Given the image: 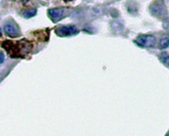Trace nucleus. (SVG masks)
<instances>
[{
  "label": "nucleus",
  "instance_id": "f257e3e1",
  "mask_svg": "<svg viewBox=\"0 0 169 136\" xmlns=\"http://www.w3.org/2000/svg\"><path fill=\"white\" fill-rule=\"evenodd\" d=\"M136 42L143 47H152L155 44V38L151 35H140L137 38Z\"/></svg>",
  "mask_w": 169,
  "mask_h": 136
},
{
  "label": "nucleus",
  "instance_id": "f03ea898",
  "mask_svg": "<svg viewBox=\"0 0 169 136\" xmlns=\"http://www.w3.org/2000/svg\"><path fill=\"white\" fill-rule=\"evenodd\" d=\"M78 30L77 28L73 25H67V26H60L57 29V34L60 36H70L77 34Z\"/></svg>",
  "mask_w": 169,
  "mask_h": 136
},
{
  "label": "nucleus",
  "instance_id": "7ed1b4c3",
  "mask_svg": "<svg viewBox=\"0 0 169 136\" xmlns=\"http://www.w3.org/2000/svg\"><path fill=\"white\" fill-rule=\"evenodd\" d=\"M48 15L53 20H60L64 15H65V10L63 8H54L48 10Z\"/></svg>",
  "mask_w": 169,
  "mask_h": 136
},
{
  "label": "nucleus",
  "instance_id": "20e7f679",
  "mask_svg": "<svg viewBox=\"0 0 169 136\" xmlns=\"http://www.w3.org/2000/svg\"><path fill=\"white\" fill-rule=\"evenodd\" d=\"M150 11L155 15L160 14L162 11H164V6L160 4L159 2H155V3H153L151 5V7H150Z\"/></svg>",
  "mask_w": 169,
  "mask_h": 136
},
{
  "label": "nucleus",
  "instance_id": "39448f33",
  "mask_svg": "<svg viewBox=\"0 0 169 136\" xmlns=\"http://www.w3.org/2000/svg\"><path fill=\"white\" fill-rule=\"evenodd\" d=\"M4 31L8 36L15 37L18 35V31L16 29V27H14L13 25H10V24H7V25L4 26Z\"/></svg>",
  "mask_w": 169,
  "mask_h": 136
},
{
  "label": "nucleus",
  "instance_id": "423d86ee",
  "mask_svg": "<svg viewBox=\"0 0 169 136\" xmlns=\"http://www.w3.org/2000/svg\"><path fill=\"white\" fill-rule=\"evenodd\" d=\"M160 48L162 49H165V48H167L168 47V45H169V40H168V37L165 35L163 36L162 38L160 39Z\"/></svg>",
  "mask_w": 169,
  "mask_h": 136
},
{
  "label": "nucleus",
  "instance_id": "0eeeda50",
  "mask_svg": "<svg viewBox=\"0 0 169 136\" xmlns=\"http://www.w3.org/2000/svg\"><path fill=\"white\" fill-rule=\"evenodd\" d=\"M36 9H28V10H26L25 12H24V17H27V18H30L34 16V15L36 14Z\"/></svg>",
  "mask_w": 169,
  "mask_h": 136
},
{
  "label": "nucleus",
  "instance_id": "6e6552de",
  "mask_svg": "<svg viewBox=\"0 0 169 136\" xmlns=\"http://www.w3.org/2000/svg\"><path fill=\"white\" fill-rule=\"evenodd\" d=\"M160 60L163 63L165 66H168V61H169V57L167 53H162L160 56Z\"/></svg>",
  "mask_w": 169,
  "mask_h": 136
},
{
  "label": "nucleus",
  "instance_id": "1a4fd4ad",
  "mask_svg": "<svg viewBox=\"0 0 169 136\" xmlns=\"http://www.w3.org/2000/svg\"><path fill=\"white\" fill-rule=\"evenodd\" d=\"M3 60H4V56H3V53H0V63H2Z\"/></svg>",
  "mask_w": 169,
  "mask_h": 136
},
{
  "label": "nucleus",
  "instance_id": "9d476101",
  "mask_svg": "<svg viewBox=\"0 0 169 136\" xmlns=\"http://www.w3.org/2000/svg\"><path fill=\"white\" fill-rule=\"evenodd\" d=\"M0 32H1V30H0Z\"/></svg>",
  "mask_w": 169,
  "mask_h": 136
}]
</instances>
